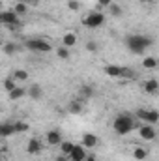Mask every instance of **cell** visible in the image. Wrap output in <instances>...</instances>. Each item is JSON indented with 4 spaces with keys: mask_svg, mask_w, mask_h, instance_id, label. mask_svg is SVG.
<instances>
[{
    "mask_svg": "<svg viewBox=\"0 0 159 161\" xmlns=\"http://www.w3.org/2000/svg\"><path fill=\"white\" fill-rule=\"evenodd\" d=\"M112 127L118 135H127L137 127V124H135V118L131 114H118L112 122Z\"/></svg>",
    "mask_w": 159,
    "mask_h": 161,
    "instance_id": "cell-2",
    "label": "cell"
},
{
    "mask_svg": "<svg viewBox=\"0 0 159 161\" xmlns=\"http://www.w3.org/2000/svg\"><path fill=\"white\" fill-rule=\"evenodd\" d=\"M109 9H111V13H112L114 17H118V15H122V8H120L118 4H111V6H109Z\"/></svg>",
    "mask_w": 159,
    "mask_h": 161,
    "instance_id": "cell-30",
    "label": "cell"
},
{
    "mask_svg": "<svg viewBox=\"0 0 159 161\" xmlns=\"http://www.w3.org/2000/svg\"><path fill=\"white\" fill-rule=\"evenodd\" d=\"M26 152H28L30 156H34V154H40V152H41V141H40V139L32 137V139L28 141V144H26Z\"/></svg>",
    "mask_w": 159,
    "mask_h": 161,
    "instance_id": "cell-10",
    "label": "cell"
},
{
    "mask_svg": "<svg viewBox=\"0 0 159 161\" xmlns=\"http://www.w3.org/2000/svg\"><path fill=\"white\" fill-rule=\"evenodd\" d=\"M0 21L6 25V26H9V28H15L17 25H19V15L11 9V11H2L0 13Z\"/></svg>",
    "mask_w": 159,
    "mask_h": 161,
    "instance_id": "cell-6",
    "label": "cell"
},
{
    "mask_svg": "<svg viewBox=\"0 0 159 161\" xmlns=\"http://www.w3.org/2000/svg\"><path fill=\"white\" fill-rule=\"evenodd\" d=\"M25 45H26V49H30L34 53H49V51H52V45L43 40H28Z\"/></svg>",
    "mask_w": 159,
    "mask_h": 161,
    "instance_id": "cell-5",
    "label": "cell"
},
{
    "mask_svg": "<svg viewBox=\"0 0 159 161\" xmlns=\"http://www.w3.org/2000/svg\"><path fill=\"white\" fill-rule=\"evenodd\" d=\"M133 77H135V71L127 66H122V77L120 79H133Z\"/></svg>",
    "mask_w": 159,
    "mask_h": 161,
    "instance_id": "cell-25",
    "label": "cell"
},
{
    "mask_svg": "<svg viewBox=\"0 0 159 161\" xmlns=\"http://www.w3.org/2000/svg\"><path fill=\"white\" fill-rule=\"evenodd\" d=\"M97 144V137L94 133H84L82 135V146L84 148H94Z\"/></svg>",
    "mask_w": 159,
    "mask_h": 161,
    "instance_id": "cell-12",
    "label": "cell"
},
{
    "mask_svg": "<svg viewBox=\"0 0 159 161\" xmlns=\"http://www.w3.org/2000/svg\"><path fill=\"white\" fill-rule=\"evenodd\" d=\"M25 4H32V6H36V4H38V0H26Z\"/></svg>",
    "mask_w": 159,
    "mask_h": 161,
    "instance_id": "cell-36",
    "label": "cell"
},
{
    "mask_svg": "<svg viewBox=\"0 0 159 161\" xmlns=\"http://www.w3.org/2000/svg\"><path fill=\"white\" fill-rule=\"evenodd\" d=\"M17 49H19V47H17L15 43H6V45H4V53H6V54H13V53H17Z\"/></svg>",
    "mask_w": 159,
    "mask_h": 161,
    "instance_id": "cell-29",
    "label": "cell"
},
{
    "mask_svg": "<svg viewBox=\"0 0 159 161\" xmlns=\"http://www.w3.org/2000/svg\"><path fill=\"white\" fill-rule=\"evenodd\" d=\"M139 135H140V139H144V141H154L157 133H156V127H154L152 124H144V125L139 127Z\"/></svg>",
    "mask_w": 159,
    "mask_h": 161,
    "instance_id": "cell-7",
    "label": "cell"
},
{
    "mask_svg": "<svg viewBox=\"0 0 159 161\" xmlns=\"http://www.w3.org/2000/svg\"><path fill=\"white\" fill-rule=\"evenodd\" d=\"M68 8H69L71 11H77V9L80 8V4L77 2V0H69V2H68Z\"/></svg>",
    "mask_w": 159,
    "mask_h": 161,
    "instance_id": "cell-32",
    "label": "cell"
},
{
    "mask_svg": "<svg viewBox=\"0 0 159 161\" xmlns=\"http://www.w3.org/2000/svg\"><path fill=\"white\" fill-rule=\"evenodd\" d=\"M54 161H71L69 159V156H64V154H60V156H56V159Z\"/></svg>",
    "mask_w": 159,
    "mask_h": 161,
    "instance_id": "cell-34",
    "label": "cell"
},
{
    "mask_svg": "<svg viewBox=\"0 0 159 161\" xmlns=\"http://www.w3.org/2000/svg\"><path fill=\"white\" fill-rule=\"evenodd\" d=\"M140 2H142V4H154L156 0H140Z\"/></svg>",
    "mask_w": 159,
    "mask_h": 161,
    "instance_id": "cell-37",
    "label": "cell"
},
{
    "mask_svg": "<svg viewBox=\"0 0 159 161\" xmlns=\"http://www.w3.org/2000/svg\"><path fill=\"white\" fill-rule=\"evenodd\" d=\"M13 125H15V133H25V131H28V124L23 122V120H17Z\"/></svg>",
    "mask_w": 159,
    "mask_h": 161,
    "instance_id": "cell-24",
    "label": "cell"
},
{
    "mask_svg": "<svg viewBox=\"0 0 159 161\" xmlns=\"http://www.w3.org/2000/svg\"><path fill=\"white\" fill-rule=\"evenodd\" d=\"M56 54H58V58H62V60H68V58H69V47H66V45L58 47Z\"/></svg>",
    "mask_w": 159,
    "mask_h": 161,
    "instance_id": "cell-21",
    "label": "cell"
},
{
    "mask_svg": "<svg viewBox=\"0 0 159 161\" xmlns=\"http://www.w3.org/2000/svg\"><path fill=\"white\" fill-rule=\"evenodd\" d=\"M146 156H148V152H146L144 148H135V150H133V158L137 161H144Z\"/></svg>",
    "mask_w": 159,
    "mask_h": 161,
    "instance_id": "cell-19",
    "label": "cell"
},
{
    "mask_svg": "<svg viewBox=\"0 0 159 161\" xmlns=\"http://www.w3.org/2000/svg\"><path fill=\"white\" fill-rule=\"evenodd\" d=\"M13 11H15L17 15H25V13L28 11V8H26V4H25V2H19V4H15Z\"/></svg>",
    "mask_w": 159,
    "mask_h": 161,
    "instance_id": "cell-27",
    "label": "cell"
},
{
    "mask_svg": "<svg viewBox=\"0 0 159 161\" xmlns=\"http://www.w3.org/2000/svg\"><path fill=\"white\" fill-rule=\"evenodd\" d=\"M142 66H144L146 69H156V68L159 66V60L154 58V56H146V58L142 60Z\"/></svg>",
    "mask_w": 159,
    "mask_h": 161,
    "instance_id": "cell-15",
    "label": "cell"
},
{
    "mask_svg": "<svg viewBox=\"0 0 159 161\" xmlns=\"http://www.w3.org/2000/svg\"><path fill=\"white\" fill-rule=\"evenodd\" d=\"M15 133V125L13 124H4V125H0V135L6 139V137H9V135H13Z\"/></svg>",
    "mask_w": 159,
    "mask_h": 161,
    "instance_id": "cell-16",
    "label": "cell"
},
{
    "mask_svg": "<svg viewBox=\"0 0 159 161\" xmlns=\"http://www.w3.org/2000/svg\"><path fill=\"white\" fill-rule=\"evenodd\" d=\"M144 90L148 92V94H156L159 90V82L156 79H148L146 82H144Z\"/></svg>",
    "mask_w": 159,
    "mask_h": 161,
    "instance_id": "cell-13",
    "label": "cell"
},
{
    "mask_svg": "<svg viewBox=\"0 0 159 161\" xmlns=\"http://www.w3.org/2000/svg\"><path fill=\"white\" fill-rule=\"evenodd\" d=\"M25 94H26V90H25V88H21V86H17L15 90H11V92H9V97H11V99H21Z\"/></svg>",
    "mask_w": 159,
    "mask_h": 161,
    "instance_id": "cell-20",
    "label": "cell"
},
{
    "mask_svg": "<svg viewBox=\"0 0 159 161\" xmlns=\"http://www.w3.org/2000/svg\"><path fill=\"white\" fill-rule=\"evenodd\" d=\"M4 88H6V92H8V94H9L11 90H15V88H17V86H15V79H13V77L6 79V80H4Z\"/></svg>",
    "mask_w": 159,
    "mask_h": 161,
    "instance_id": "cell-28",
    "label": "cell"
},
{
    "mask_svg": "<svg viewBox=\"0 0 159 161\" xmlns=\"http://www.w3.org/2000/svg\"><path fill=\"white\" fill-rule=\"evenodd\" d=\"M45 141H47L49 146H60L62 144V133L58 129H51V131H47Z\"/></svg>",
    "mask_w": 159,
    "mask_h": 161,
    "instance_id": "cell-8",
    "label": "cell"
},
{
    "mask_svg": "<svg viewBox=\"0 0 159 161\" xmlns=\"http://www.w3.org/2000/svg\"><path fill=\"white\" fill-rule=\"evenodd\" d=\"M62 41H64V45H66V47H73V45L77 43V36H75L73 32H68V34H64Z\"/></svg>",
    "mask_w": 159,
    "mask_h": 161,
    "instance_id": "cell-18",
    "label": "cell"
},
{
    "mask_svg": "<svg viewBox=\"0 0 159 161\" xmlns=\"http://www.w3.org/2000/svg\"><path fill=\"white\" fill-rule=\"evenodd\" d=\"M135 116H137L139 120H142L144 124H152V125H156V124L159 122V113H157V111L137 109V111H135Z\"/></svg>",
    "mask_w": 159,
    "mask_h": 161,
    "instance_id": "cell-4",
    "label": "cell"
},
{
    "mask_svg": "<svg viewBox=\"0 0 159 161\" xmlns=\"http://www.w3.org/2000/svg\"><path fill=\"white\" fill-rule=\"evenodd\" d=\"M150 45H152V40L142 36V34H129V36H125V47L133 54H142Z\"/></svg>",
    "mask_w": 159,
    "mask_h": 161,
    "instance_id": "cell-1",
    "label": "cell"
},
{
    "mask_svg": "<svg viewBox=\"0 0 159 161\" xmlns=\"http://www.w3.org/2000/svg\"><path fill=\"white\" fill-rule=\"evenodd\" d=\"M86 51H90V53H97V43H96V41H88V43H86Z\"/></svg>",
    "mask_w": 159,
    "mask_h": 161,
    "instance_id": "cell-31",
    "label": "cell"
},
{
    "mask_svg": "<svg viewBox=\"0 0 159 161\" xmlns=\"http://www.w3.org/2000/svg\"><path fill=\"white\" fill-rule=\"evenodd\" d=\"M84 26H88V28H99V26H103V23H105V15L101 13V11H90L86 17H84Z\"/></svg>",
    "mask_w": 159,
    "mask_h": 161,
    "instance_id": "cell-3",
    "label": "cell"
},
{
    "mask_svg": "<svg viewBox=\"0 0 159 161\" xmlns=\"http://www.w3.org/2000/svg\"><path fill=\"white\" fill-rule=\"evenodd\" d=\"M84 161H96V156H92V154H90V156H86V159Z\"/></svg>",
    "mask_w": 159,
    "mask_h": 161,
    "instance_id": "cell-35",
    "label": "cell"
},
{
    "mask_svg": "<svg viewBox=\"0 0 159 161\" xmlns=\"http://www.w3.org/2000/svg\"><path fill=\"white\" fill-rule=\"evenodd\" d=\"M86 148L82 146V144H75V148H73V152L69 154V159L71 161H84L86 159Z\"/></svg>",
    "mask_w": 159,
    "mask_h": 161,
    "instance_id": "cell-9",
    "label": "cell"
},
{
    "mask_svg": "<svg viewBox=\"0 0 159 161\" xmlns=\"http://www.w3.org/2000/svg\"><path fill=\"white\" fill-rule=\"evenodd\" d=\"M79 94L82 96V97H86V99H90V97L94 96V88H92V86H88V84H84V86L80 88V92H79Z\"/></svg>",
    "mask_w": 159,
    "mask_h": 161,
    "instance_id": "cell-22",
    "label": "cell"
},
{
    "mask_svg": "<svg viewBox=\"0 0 159 161\" xmlns=\"http://www.w3.org/2000/svg\"><path fill=\"white\" fill-rule=\"evenodd\" d=\"M28 96H30L32 99H40L41 96H43V88H41L40 84H32L30 90H28Z\"/></svg>",
    "mask_w": 159,
    "mask_h": 161,
    "instance_id": "cell-14",
    "label": "cell"
},
{
    "mask_svg": "<svg viewBox=\"0 0 159 161\" xmlns=\"http://www.w3.org/2000/svg\"><path fill=\"white\" fill-rule=\"evenodd\" d=\"M112 4V0H97V6L99 8H109Z\"/></svg>",
    "mask_w": 159,
    "mask_h": 161,
    "instance_id": "cell-33",
    "label": "cell"
},
{
    "mask_svg": "<svg viewBox=\"0 0 159 161\" xmlns=\"http://www.w3.org/2000/svg\"><path fill=\"white\" fill-rule=\"evenodd\" d=\"M69 113H71V114H80V113H82L80 101H71V103H69Z\"/></svg>",
    "mask_w": 159,
    "mask_h": 161,
    "instance_id": "cell-23",
    "label": "cell"
},
{
    "mask_svg": "<svg viewBox=\"0 0 159 161\" xmlns=\"http://www.w3.org/2000/svg\"><path fill=\"white\" fill-rule=\"evenodd\" d=\"M105 75H109L112 79H120L122 77V66H114V64L105 66Z\"/></svg>",
    "mask_w": 159,
    "mask_h": 161,
    "instance_id": "cell-11",
    "label": "cell"
},
{
    "mask_svg": "<svg viewBox=\"0 0 159 161\" xmlns=\"http://www.w3.org/2000/svg\"><path fill=\"white\" fill-rule=\"evenodd\" d=\"M73 148H75V144H73V142H69V141H62V144H60V154L69 156V154L73 152Z\"/></svg>",
    "mask_w": 159,
    "mask_h": 161,
    "instance_id": "cell-17",
    "label": "cell"
},
{
    "mask_svg": "<svg viewBox=\"0 0 159 161\" xmlns=\"http://www.w3.org/2000/svg\"><path fill=\"white\" fill-rule=\"evenodd\" d=\"M28 71H25V69H17L15 73H13V79L15 80H28Z\"/></svg>",
    "mask_w": 159,
    "mask_h": 161,
    "instance_id": "cell-26",
    "label": "cell"
}]
</instances>
